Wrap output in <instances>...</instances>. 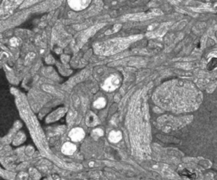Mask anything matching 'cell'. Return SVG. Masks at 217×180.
<instances>
[{
	"label": "cell",
	"instance_id": "1",
	"mask_svg": "<svg viewBox=\"0 0 217 180\" xmlns=\"http://www.w3.org/2000/svg\"><path fill=\"white\" fill-rule=\"evenodd\" d=\"M120 85V78L117 76H110L104 83V89L107 91H112L117 89Z\"/></svg>",
	"mask_w": 217,
	"mask_h": 180
},
{
	"label": "cell",
	"instance_id": "5",
	"mask_svg": "<svg viewBox=\"0 0 217 180\" xmlns=\"http://www.w3.org/2000/svg\"><path fill=\"white\" fill-rule=\"evenodd\" d=\"M121 137H122V135H121V132L112 131L110 133V135H109V139H110V141L112 142V143H117V142H119L121 139Z\"/></svg>",
	"mask_w": 217,
	"mask_h": 180
},
{
	"label": "cell",
	"instance_id": "2",
	"mask_svg": "<svg viewBox=\"0 0 217 180\" xmlns=\"http://www.w3.org/2000/svg\"><path fill=\"white\" fill-rule=\"evenodd\" d=\"M84 136H85L84 131H83V129L80 128V127L74 128L70 132V137L74 141H80L84 138Z\"/></svg>",
	"mask_w": 217,
	"mask_h": 180
},
{
	"label": "cell",
	"instance_id": "7",
	"mask_svg": "<svg viewBox=\"0 0 217 180\" xmlns=\"http://www.w3.org/2000/svg\"><path fill=\"white\" fill-rule=\"evenodd\" d=\"M106 100L104 98H99L94 103V105L95 108L97 109H102L105 106Z\"/></svg>",
	"mask_w": 217,
	"mask_h": 180
},
{
	"label": "cell",
	"instance_id": "6",
	"mask_svg": "<svg viewBox=\"0 0 217 180\" xmlns=\"http://www.w3.org/2000/svg\"><path fill=\"white\" fill-rule=\"evenodd\" d=\"M98 123V117L93 113H89L87 117V124L88 126H95Z\"/></svg>",
	"mask_w": 217,
	"mask_h": 180
},
{
	"label": "cell",
	"instance_id": "8",
	"mask_svg": "<svg viewBox=\"0 0 217 180\" xmlns=\"http://www.w3.org/2000/svg\"><path fill=\"white\" fill-rule=\"evenodd\" d=\"M93 132H94L95 135H97V136H102V135H103V133H104L103 130H101V129H99V128L95 129Z\"/></svg>",
	"mask_w": 217,
	"mask_h": 180
},
{
	"label": "cell",
	"instance_id": "4",
	"mask_svg": "<svg viewBox=\"0 0 217 180\" xmlns=\"http://www.w3.org/2000/svg\"><path fill=\"white\" fill-rule=\"evenodd\" d=\"M76 145L71 144V143H69V142L65 143L62 147V152L65 155H72L76 151Z\"/></svg>",
	"mask_w": 217,
	"mask_h": 180
},
{
	"label": "cell",
	"instance_id": "3",
	"mask_svg": "<svg viewBox=\"0 0 217 180\" xmlns=\"http://www.w3.org/2000/svg\"><path fill=\"white\" fill-rule=\"evenodd\" d=\"M70 4L72 8L79 10V9H82L89 3V0H69Z\"/></svg>",
	"mask_w": 217,
	"mask_h": 180
},
{
	"label": "cell",
	"instance_id": "9",
	"mask_svg": "<svg viewBox=\"0 0 217 180\" xmlns=\"http://www.w3.org/2000/svg\"><path fill=\"white\" fill-rule=\"evenodd\" d=\"M10 43H11V45H13V46H17L18 44H19V40H18L17 38H12L11 40H10Z\"/></svg>",
	"mask_w": 217,
	"mask_h": 180
}]
</instances>
